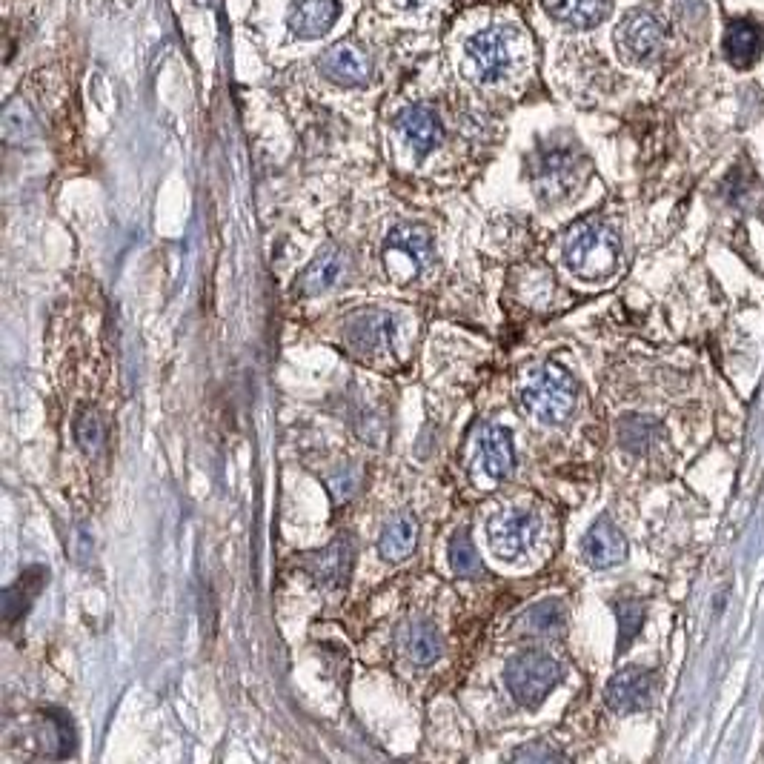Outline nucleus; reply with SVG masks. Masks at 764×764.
<instances>
[{"label": "nucleus", "instance_id": "obj_1", "mask_svg": "<svg viewBox=\"0 0 764 764\" xmlns=\"http://www.w3.org/2000/svg\"><path fill=\"white\" fill-rule=\"evenodd\" d=\"M518 398H521V407L536 421L547 424V427H558L576 413L579 387H576L573 375L561 364L544 361L521 375Z\"/></svg>", "mask_w": 764, "mask_h": 764}, {"label": "nucleus", "instance_id": "obj_2", "mask_svg": "<svg viewBox=\"0 0 764 764\" xmlns=\"http://www.w3.org/2000/svg\"><path fill=\"white\" fill-rule=\"evenodd\" d=\"M621 241L604 221H581L564 238V264L581 281H601L619 267Z\"/></svg>", "mask_w": 764, "mask_h": 764}, {"label": "nucleus", "instance_id": "obj_3", "mask_svg": "<svg viewBox=\"0 0 764 764\" xmlns=\"http://www.w3.org/2000/svg\"><path fill=\"white\" fill-rule=\"evenodd\" d=\"M587 161L573 144L538 146L530 158V184L544 204L567 201L584 181Z\"/></svg>", "mask_w": 764, "mask_h": 764}, {"label": "nucleus", "instance_id": "obj_4", "mask_svg": "<svg viewBox=\"0 0 764 764\" xmlns=\"http://www.w3.org/2000/svg\"><path fill=\"white\" fill-rule=\"evenodd\" d=\"M504 682H507L510 696L521 707L536 710L538 704L550 696V690L561 682V664L547 653L527 650V653H518V656L507 661Z\"/></svg>", "mask_w": 764, "mask_h": 764}, {"label": "nucleus", "instance_id": "obj_5", "mask_svg": "<svg viewBox=\"0 0 764 764\" xmlns=\"http://www.w3.org/2000/svg\"><path fill=\"white\" fill-rule=\"evenodd\" d=\"M516 32L507 26H490L473 35L464 49V66L475 83H493L516 63Z\"/></svg>", "mask_w": 764, "mask_h": 764}, {"label": "nucleus", "instance_id": "obj_6", "mask_svg": "<svg viewBox=\"0 0 764 764\" xmlns=\"http://www.w3.org/2000/svg\"><path fill=\"white\" fill-rule=\"evenodd\" d=\"M430 252H433L430 229L418 227V224H401L387 235L384 249H381V261H384L390 281L404 287V284L415 281L421 275V269L430 264Z\"/></svg>", "mask_w": 764, "mask_h": 764}, {"label": "nucleus", "instance_id": "obj_7", "mask_svg": "<svg viewBox=\"0 0 764 764\" xmlns=\"http://www.w3.org/2000/svg\"><path fill=\"white\" fill-rule=\"evenodd\" d=\"M541 521L530 510H498L487 521V541L490 550L504 561H518L533 544H536Z\"/></svg>", "mask_w": 764, "mask_h": 764}, {"label": "nucleus", "instance_id": "obj_8", "mask_svg": "<svg viewBox=\"0 0 764 764\" xmlns=\"http://www.w3.org/2000/svg\"><path fill=\"white\" fill-rule=\"evenodd\" d=\"M667 38V23L661 21L653 9H633L621 18L616 29V41L633 58V61H647L661 49Z\"/></svg>", "mask_w": 764, "mask_h": 764}, {"label": "nucleus", "instance_id": "obj_9", "mask_svg": "<svg viewBox=\"0 0 764 764\" xmlns=\"http://www.w3.org/2000/svg\"><path fill=\"white\" fill-rule=\"evenodd\" d=\"M344 341L358 355H384L393 350L395 318L384 310L355 312L344 324Z\"/></svg>", "mask_w": 764, "mask_h": 764}, {"label": "nucleus", "instance_id": "obj_10", "mask_svg": "<svg viewBox=\"0 0 764 764\" xmlns=\"http://www.w3.org/2000/svg\"><path fill=\"white\" fill-rule=\"evenodd\" d=\"M650 696H653V673L644 667H624L607 682V690H604V702L619 716L644 710L650 704Z\"/></svg>", "mask_w": 764, "mask_h": 764}, {"label": "nucleus", "instance_id": "obj_11", "mask_svg": "<svg viewBox=\"0 0 764 764\" xmlns=\"http://www.w3.org/2000/svg\"><path fill=\"white\" fill-rule=\"evenodd\" d=\"M581 556L596 570L616 567L627 558V538L610 518L601 516L593 521V527L587 530V536L581 541Z\"/></svg>", "mask_w": 764, "mask_h": 764}, {"label": "nucleus", "instance_id": "obj_12", "mask_svg": "<svg viewBox=\"0 0 764 764\" xmlns=\"http://www.w3.org/2000/svg\"><path fill=\"white\" fill-rule=\"evenodd\" d=\"M318 66H321L324 78H330L338 86H364L372 75V63L367 58V52L352 46V43H335L332 49L324 52Z\"/></svg>", "mask_w": 764, "mask_h": 764}, {"label": "nucleus", "instance_id": "obj_13", "mask_svg": "<svg viewBox=\"0 0 764 764\" xmlns=\"http://www.w3.org/2000/svg\"><path fill=\"white\" fill-rule=\"evenodd\" d=\"M395 129L401 132L407 146H413L415 155H430L435 146L444 141V126H441L433 109L424 104L407 106L395 118Z\"/></svg>", "mask_w": 764, "mask_h": 764}, {"label": "nucleus", "instance_id": "obj_14", "mask_svg": "<svg viewBox=\"0 0 764 764\" xmlns=\"http://www.w3.org/2000/svg\"><path fill=\"white\" fill-rule=\"evenodd\" d=\"M352 556H355L352 541L341 536L335 538L330 547H324L321 553H310V556L304 558V567H307V573L318 584L341 587V584H347V579H350Z\"/></svg>", "mask_w": 764, "mask_h": 764}, {"label": "nucleus", "instance_id": "obj_15", "mask_svg": "<svg viewBox=\"0 0 764 764\" xmlns=\"http://www.w3.org/2000/svg\"><path fill=\"white\" fill-rule=\"evenodd\" d=\"M338 12H341L338 0H295L290 6L287 23H290V32L295 38L312 41V38H321L330 32Z\"/></svg>", "mask_w": 764, "mask_h": 764}, {"label": "nucleus", "instance_id": "obj_16", "mask_svg": "<svg viewBox=\"0 0 764 764\" xmlns=\"http://www.w3.org/2000/svg\"><path fill=\"white\" fill-rule=\"evenodd\" d=\"M478 461L484 473L493 478H507L516 467V447H513V433L507 427H484L478 433Z\"/></svg>", "mask_w": 764, "mask_h": 764}, {"label": "nucleus", "instance_id": "obj_17", "mask_svg": "<svg viewBox=\"0 0 764 764\" xmlns=\"http://www.w3.org/2000/svg\"><path fill=\"white\" fill-rule=\"evenodd\" d=\"M341 272H344V252L338 247L321 249L310 267L304 269V275L295 281V292L298 295H318V292L332 290L338 284Z\"/></svg>", "mask_w": 764, "mask_h": 764}, {"label": "nucleus", "instance_id": "obj_18", "mask_svg": "<svg viewBox=\"0 0 764 764\" xmlns=\"http://www.w3.org/2000/svg\"><path fill=\"white\" fill-rule=\"evenodd\" d=\"M418 544V521L413 513H395L384 521L378 536V553L387 561H404Z\"/></svg>", "mask_w": 764, "mask_h": 764}, {"label": "nucleus", "instance_id": "obj_19", "mask_svg": "<svg viewBox=\"0 0 764 764\" xmlns=\"http://www.w3.org/2000/svg\"><path fill=\"white\" fill-rule=\"evenodd\" d=\"M544 9L550 18H556L564 26L587 29L607 18L610 0H544Z\"/></svg>", "mask_w": 764, "mask_h": 764}, {"label": "nucleus", "instance_id": "obj_20", "mask_svg": "<svg viewBox=\"0 0 764 764\" xmlns=\"http://www.w3.org/2000/svg\"><path fill=\"white\" fill-rule=\"evenodd\" d=\"M401 644H404V653L415 664H433L441 659V650H444V639H441L438 627L427 619L407 624L401 633Z\"/></svg>", "mask_w": 764, "mask_h": 764}, {"label": "nucleus", "instance_id": "obj_21", "mask_svg": "<svg viewBox=\"0 0 764 764\" xmlns=\"http://www.w3.org/2000/svg\"><path fill=\"white\" fill-rule=\"evenodd\" d=\"M724 52H727L730 63L739 69L753 66L756 58L762 55V29L750 21L730 23L727 35H724Z\"/></svg>", "mask_w": 764, "mask_h": 764}, {"label": "nucleus", "instance_id": "obj_22", "mask_svg": "<svg viewBox=\"0 0 764 764\" xmlns=\"http://www.w3.org/2000/svg\"><path fill=\"white\" fill-rule=\"evenodd\" d=\"M46 584V570L43 567H32L26 570L18 584H12L6 593H3V616L6 621H18L21 616H26L32 599L41 593V587Z\"/></svg>", "mask_w": 764, "mask_h": 764}, {"label": "nucleus", "instance_id": "obj_23", "mask_svg": "<svg viewBox=\"0 0 764 764\" xmlns=\"http://www.w3.org/2000/svg\"><path fill=\"white\" fill-rule=\"evenodd\" d=\"M564 621H567V610H564V604L558 599H544L533 604L524 616H521V630L524 633H530V636H556L561 633V627H564Z\"/></svg>", "mask_w": 764, "mask_h": 764}, {"label": "nucleus", "instance_id": "obj_24", "mask_svg": "<svg viewBox=\"0 0 764 764\" xmlns=\"http://www.w3.org/2000/svg\"><path fill=\"white\" fill-rule=\"evenodd\" d=\"M659 435V424L653 418H641V415H627L619 424V441L624 450L630 453H647L650 444Z\"/></svg>", "mask_w": 764, "mask_h": 764}, {"label": "nucleus", "instance_id": "obj_25", "mask_svg": "<svg viewBox=\"0 0 764 764\" xmlns=\"http://www.w3.org/2000/svg\"><path fill=\"white\" fill-rule=\"evenodd\" d=\"M41 742L43 747H46V756H52V759H55L52 744H61L63 756L72 753V747H75V730H72V722H69L66 713H58V710H46V713H43Z\"/></svg>", "mask_w": 764, "mask_h": 764}, {"label": "nucleus", "instance_id": "obj_26", "mask_svg": "<svg viewBox=\"0 0 764 764\" xmlns=\"http://www.w3.org/2000/svg\"><path fill=\"white\" fill-rule=\"evenodd\" d=\"M450 567H453L458 579H481L484 576V564H481V558L475 553V544L464 530L455 533L453 541H450Z\"/></svg>", "mask_w": 764, "mask_h": 764}, {"label": "nucleus", "instance_id": "obj_27", "mask_svg": "<svg viewBox=\"0 0 764 764\" xmlns=\"http://www.w3.org/2000/svg\"><path fill=\"white\" fill-rule=\"evenodd\" d=\"M616 616H619V653H624L641 633V624H644V604L636 599L619 601V604H616Z\"/></svg>", "mask_w": 764, "mask_h": 764}, {"label": "nucleus", "instance_id": "obj_28", "mask_svg": "<svg viewBox=\"0 0 764 764\" xmlns=\"http://www.w3.org/2000/svg\"><path fill=\"white\" fill-rule=\"evenodd\" d=\"M3 135L9 144H21L35 135V118L29 115V109L21 101H12L3 112Z\"/></svg>", "mask_w": 764, "mask_h": 764}, {"label": "nucleus", "instance_id": "obj_29", "mask_svg": "<svg viewBox=\"0 0 764 764\" xmlns=\"http://www.w3.org/2000/svg\"><path fill=\"white\" fill-rule=\"evenodd\" d=\"M75 435H78V441H81V447L89 453V450H95L98 444H101V421H98V415L95 413H83L78 418V424H75Z\"/></svg>", "mask_w": 764, "mask_h": 764}, {"label": "nucleus", "instance_id": "obj_30", "mask_svg": "<svg viewBox=\"0 0 764 764\" xmlns=\"http://www.w3.org/2000/svg\"><path fill=\"white\" fill-rule=\"evenodd\" d=\"M510 759H513V762H556V759H564V753H558V750L547 747V744L533 742L513 750Z\"/></svg>", "mask_w": 764, "mask_h": 764}]
</instances>
